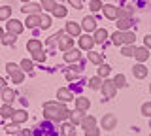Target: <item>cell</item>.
Returning <instances> with one entry per match:
<instances>
[{"label": "cell", "mask_w": 151, "mask_h": 136, "mask_svg": "<svg viewBox=\"0 0 151 136\" xmlns=\"http://www.w3.org/2000/svg\"><path fill=\"white\" fill-rule=\"evenodd\" d=\"M70 114L72 112L66 108L64 102H45L44 104V115H45V119H49V121H55V123H60V121H66V119H70Z\"/></svg>", "instance_id": "6da1fadb"}, {"label": "cell", "mask_w": 151, "mask_h": 136, "mask_svg": "<svg viewBox=\"0 0 151 136\" xmlns=\"http://www.w3.org/2000/svg\"><path fill=\"white\" fill-rule=\"evenodd\" d=\"M6 29H8V34H13V36H19L25 29V25H23L19 19H8L6 23Z\"/></svg>", "instance_id": "7a4b0ae2"}, {"label": "cell", "mask_w": 151, "mask_h": 136, "mask_svg": "<svg viewBox=\"0 0 151 136\" xmlns=\"http://www.w3.org/2000/svg\"><path fill=\"white\" fill-rule=\"evenodd\" d=\"M102 12H104V17H106V19H119L121 17V8L113 6V4L102 6Z\"/></svg>", "instance_id": "3957f363"}, {"label": "cell", "mask_w": 151, "mask_h": 136, "mask_svg": "<svg viewBox=\"0 0 151 136\" xmlns=\"http://www.w3.org/2000/svg\"><path fill=\"white\" fill-rule=\"evenodd\" d=\"M100 91L104 93V96H106V98H113V96H115L117 87H115V83H113V79H104Z\"/></svg>", "instance_id": "277c9868"}, {"label": "cell", "mask_w": 151, "mask_h": 136, "mask_svg": "<svg viewBox=\"0 0 151 136\" xmlns=\"http://www.w3.org/2000/svg\"><path fill=\"white\" fill-rule=\"evenodd\" d=\"M78 45H79V49H83V51H93L94 38H93V36H89V34H83V36H79V38H78Z\"/></svg>", "instance_id": "5b68a950"}, {"label": "cell", "mask_w": 151, "mask_h": 136, "mask_svg": "<svg viewBox=\"0 0 151 136\" xmlns=\"http://www.w3.org/2000/svg\"><path fill=\"white\" fill-rule=\"evenodd\" d=\"M81 25H78L76 21H68L66 23V34H70L72 38H79V34H81Z\"/></svg>", "instance_id": "8992f818"}, {"label": "cell", "mask_w": 151, "mask_h": 136, "mask_svg": "<svg viewBox=\"0 0 151 136\" xmlns=\"http://www.w3.org/2000/svg\"><path fill=\"white\" fill-rule=\"evenodd\" d=\"M102 129H106V130H113L115 129V125H117V117L113 115V114H106L102 117Z\"/></svg>", "instance_id": "52a82bcc"}, {"label": "cell", "mask_w": 151, "mask_h": 136, "mask_svg": "<svg viewBox=\"0 0 151 136\" xmlns=\"http://www.w3.org/2000/svg\"><path fill=\"white\" fill-rule=\"evenodd\" d=\"M72 47H74V38L70 34H64L59 42V49L63 51V53H66V51H70Z\"/></svg>", "instance_id": "ba28073f"}, {"label": "cell", "mask_w": 151, "mask_h": 136, "mask_svg": "<svg viewBox=\"0 0 151 136\" xmlns=\"http://www.w3.org/2000/svg\"><path fill=\"white\" fill-rule=\"evenodd\" d=\"M81 29H83V30H87V32L96 30V19H94L93 15L83 17V21H81Z\"/></svg>", "instance_id": "9c48e42d"}, {"label": "cell", "mask_w": 151, "mask_h": 136, "mask_svg": "<svg viewBox=\"0 0 151 136\" xmlns=\"http://www.w3.org/2000/svg\"><path fill=\"white\" fill-rule=\"evenodd\" d=\"M40 10H44V8H42V4H34V2H27L25 6L21 8V12H23V13H28V15L40 13Z\"/></svg>", "instance_id": "30bf717a"}, {"label": "cell", "mask_w": 151, "mask_h": 136, "mask_svg": "<svg viewBox=\"0 0 151 136\" xmlns=\"http://www.w3.org/2000/svg\"><path fill=\"white\" fill-rule=\"evenodd\" d=\"M132 74H134V78H138V79H144L145 76H147V68H145L142 63H136L134 66H132Z\"/></svg>", "instance_id": "8fae6325"}, {"label": "cell", "mask_w": 151, "mask_h": 136, "mask_svg": "<svg viewBox=\"0 0 151 136\" xmlns=\"http://www.w3.org/2000/svg\"><path fill=\"white\" fill-rule=\"evenodd\" d=\"M134 25V21H132V17H119V19H117V29L119 30H129L130 27Z\"/></svg>", "instance_id": "7c38bea8"}, {"label": "cell", "mask_w": 151, "mask_h": 136, "mask_svg": "<svg viewBox=\"0 0 151 136\" xmlns=\"http://www.w3.org/2000/svg\"><path fill=\"white\" fill-rule=\"evenodd\" d=\"M40 23H42V15H40V13H34V15L27 17L25 25L28 27V29H36V27H40Z\"/></svg>", "instance_id": "4fadbf2b"}, {"label": "cell", "mask_w": 151, "mask_h": 136, "mask_svg": "<svg viewBox=\"0 0 151 136\" xmlns=\"http://www.w3.org/2000/svg\"><path fill=\"white\" fill-rule=\"evenodd\" d=\"M79 57H81V53H79V49H70L66 51V53L63 55V59L66 60V63H76V60H79Z\"/></svg>", "instance_id": "5bb4252c"}, {"label": "cell", "mask_w": 151, "mask_h": 136, "mask_svg": "<svg viewBox=\"0 0 151 136\" xmlns=\"http://www.w3.org/2000/svg\"><path fill=\"white\" fill-rule=\"evenodd\" d=\"M57 98H59V102H70V100H74V96H72V93L68 91V89H63L60 87L59 91H57Z\"/></svg>", "instance_id": "9a60e30c"}, {"label": "cell", "mask_w": 151, "mask_h": 136, "mask_svg": "<svg viewBox=\"0 0 151 136\" xmlns=\"http://www.w3.org/2000/svg\"><path fill=\"white\" fill-rule=\"evenodd\" d=\"M83 117H85V112H81V110H74L72 114H70V123L78 127V125H81Z\"/></svg>", "instance_id": "2e32d148"}, {"label": "cell", "mask_w": 151, "mask_h": 136, "mask_svg": "<svg viewBox=\"0 0 151 136\" xmlns=\"http://www.w3.org/2000/svg\"><path fill=\"white\" fill-rule=\"evenodd\" d=\"M134 57H136L138 63H144V60L149 59V49L145 47V45H144V47H138V49L134 51Z\"/></svg>", "instance_id": "e0dca14e"}, {"label": "cell", "mask_w": 151, "mask_h": 136, "mask_svg": "<svg viewBox=\"0 0 151 136\" xmlns=\"http://www.w3.org/2000/svg\"><path fill=\"white\" fill-rule=\"evenodd\" d=\"M89 108H91V100L85 96H79L76 98V110H81V112H87Z\"/></svg>", "instance_id": "ac0fdd59"}, {"label": "cell", "mask_w": 151, "mask_h": 136, "mask_svg": "<svg viewBox=\"0 0 151 136\" xmlns=\"http://www.w3.org/2000/svg\"><path fill=\"white\" fill-rule=\"evenodd\" d=\"M93 38H94V44H104L106 38H108V30L106 29H96Z\"/></svg>", "instance_id": "d6986e66"}, {"label": "cell", "mask_w": 151, "mask_h": 136, "mask_svg": "<svg viewBox=\"0 0 151 136\" xmlns=\"http://www.w3.org/2000/svg\"><path fill=\"white\" fill-rule=\"evenodd\" d=\"M27 49L30 51V53H36V51H42V42H40V40H36V38L28 40V42H27Z\"/></svg>", "instance_id": "ffe728a7"}, {"label": "cell", "mask_w": 151, "mask_h": 136, "mask_svg": "<svg viewBox=\"0 0 151 136\" xmlns=\"http://www.w3.org/2000/svg\"><path fill=\"white\" fill-rule=\"evenodd\" d=\"M60 136H76V125H72V123H63Z\"/></svg>", "instance_id": "44dd1931"}, {"label": "cell", "mask_w": 151, "mask_h": 136, "mask_svg": "<svg viewBox=\"0 0 151 136\" xmlns=\"http://www.w3.org/2000/svg\"><path fill=\"white\" fill-rule=\"evenodd\" d=\"M2 98H4V102H6V104H12L13 100H15V91H13V89H2Z\"/></svg>", "instance_id": "7402d4cb"}, {"label": "cell", "mask_w": 151, "mask_h": 136, "mask_svg": "<svg viewBox=\"0 0 151 136\" xmlns=\"http://www.w3.org/2000/svg\"><path fill=\"white\" fill-rule=\"evenodd\" d=\"M28 119V114L25 110H15V114H13V121H15V123H25V121Z\"/></svg>", "instance_id": "603a6c76"}, {"label": "cell", "mask_w": 151, "mask_h": 136, "mask_svg": "<svg viewBox=\"0 0 151 136\" xmlns=\"http://www.w3.org/2000/svg\"><path fill=\"white\" fill-rule=\"evenodd\" d=\"M81 127H83L85 130H87V129H93V127H96V119H94L93 115H85L83 121H81Z\"/></svg>", "instance_id": "cb8c5ba5"}, {"label": "cell", "mask_w": 151, "mask_h": 136, "mask_svg": "<svg viewBox=\"0 0 151 136\" xmlns=\"http://www.w3.org/2000/svg\"><path fill=\"white\" fill-rule=\"evenodd\" d=\"M64 36V32L63 30H59L57 34H53L49 40H47V47H53V45H59V42H60V38Z\"/></svg>", "instance_id": "d4e9b609"}, {"label": "cell", "mask_w": 151, "mask_h": 136, "mask_svg": "<svg viewBox=\"0 0 151 136\" xmlns=\"http://www.w3.org/2000/svg\"><path fill=\"white\" fill-rule=\"evenodd\" d=\"M134 40H136L134 32H129V30L123 32V45H132V44H134Z\"/></svg>", "instance_id": "484cf974"}, {"label": "cell", "mask_w": 151, "mask_h": 136, "mask_svg": "<svg viewBox=\"0 0 151 136\" xmlns=\"http://www.w3.org/2000/svg\"><path fill=\"white\" fill-rule=\"evenodd\" d=\"M0 114H2L4 119H8V117H13V114H15V110L12 108V104H4L2 108H0Z\"/></svg>", "instance_id": "4316f807"}, {"label": "cell", "mask_w": 151, "mask_h": 136, "mask_svg": "<svg viewBox=\"0 0 151 136\" xmlns=\"http://www.w3.org/2000/svg\"><path fill=\"white\" fill-rule=\"evenodd\" d=\"M102 78L100 76H94V78H91L89 79V87L93 89V91H96V89H102Z\"/></svg>", "instance_id": "83f0119b"}, {"label": "cell", "mask_w": 151, "mask_h": 136, "mask_svg": "<svg viewBox=\"0 0 151 136\" xmlns=\"http://www.w3.org/2000/svg\"><path fill=\"white\" fill-rule=\"evenodd\" d=\"M51 13H53L55 17H59V19H63V17H66V13H68V10H66L64 6H60V4H57V6L53 8V12H51Z\"/></svg>", "instance_id": "f1b7e54d"}, {"label": "cell", "mask_w": 151, "mask_h": 136, "mask_svg": "<svg viewBox=\"0 0 151 136\" xmlns=\"http://www.w3.org/2000/svg\"><path fill=\"white\" fill-rule=\"evenodd\" d=\"M89 60H91L93 64H102L104 63V55L96 53V51H91V53H89Z\"/></svg>", "instance_id": "f546056e"}, {"label": "cell", "mask_w": 151, "mask_h": 136, "mask_svg": "<svg viewBox=\"0 0 151 136\" xmlns=\"http://www.w3.org/2000/svg\"><path fill=\"white\" fill-rule=\"evenodd\" d=\"M110 72H111V66H110V64H106V63H102L100 68H98V76H100V78H108V76H110Z\"/></svg>", "instance_id": "4dcf8cb0"}, {"label": "cell", "mask_w": 151, "mask_h": 136, "mask_svg": "<svg viewBox=\"0 0 151 136\" xmlns=\"http://www.w3.org/2000/svg\"><path fill=\"white\" fill-rule=\"evenodd\" d=\"M19 66H21V70H23V72H32L34 64H32V60H30V59H23Z\"/></svg>", "instance_id": "1f68e13d"}, {"label": "cell", "mask_w": 151, "mask_h": 136, "mask_svg": "<svg viewBox=\"0 0 151 136\" xmlns=\"http://www.w3.org/2000/svg\"><path fill=\"white\" fill-rule=\"evenodd\" d=\"M113 83H115V87H127V78L123 76V74H117L115 78H113Z\"/></svg>", "instance_id": "d6a6232c"}, {"label": "cell", "mask_w": 151, "mask_h": 136, "mask_svg": "<svg viewBox=\"0 0 151 136\" xmlns=\"http://www.w3.org/2000/svg\"><path fill=\"white\" fill-rule=\"evenodd\" d=\"M9 15H12V8H9V6H2V8H0V21L9 19Z\"/></svg>", "instance_id": "836d02e7"}, {"label": "cell", "mask_w": 151, "mask_h": 136, "mask_svg": "<svg viewBox=\"0 0 151 136\" xmlns=\"http://www.w3.org/2000/svg\"><path fill=\"white\" fill-rule=\"evenodd\" d=\"M111 42L115 45H123V30H117L111 34Z\"/></svg>", "instance_id": "e575fe53"}, {"label": "cell", "mask_w": 151, "mask_h": 136, "mask_svg": "<svg viewBox=\"0 0 151 136\" xmlns=\"http://www.w3.org/2000/svg\"><path fill=\"white\" fill-rule=\"evenodd\" d=\"M23 79H25V72H23V70H17L15 74H12V81L13 83H23Z\"/></svg>", "instance_id": "d590c367"}, {"label": "cell", "mask_w": 151, "mask_h": 136, "mask_svg": "<svg viewBox=\"0 0 151 136\" xmlns=\"http://www.w3.org/2000/svg\"><path fill=\"white\" fill-rule=\"evenodd\" d=\"M79 70H81V68H76V66H72V70H68V72H66V79H68V81H74V79L78 78Z\"/></svg>", "instance_id": "8d00e7d4"}, {"label": "cell", "mask_w": 151, "mask_h": 136, "mask_svg": "<svg viewBox=\"0 0 151 136\" xmlns=\"http://www.w3.org/2000/svg\"><path fill=\"white\" fill-rule=\"evenodd\" d=\"M4 129H6L8 134H15V132H19V130H21V129H19V123H15V121H13V123H9V125H6Z\"/></svg>", "instance_id": "74e56055"}, {"label": "cell", "mask_w": 151, "mask_h": 136, "mask_svg": "<svg viewBox=\"0 0 151 136\" xmlns=\"http://www.w3.org/2000/svg\"><path fill=\"white\" fill-rule=\"evenodd\" d=\"M134 51H136V47H134V45H123L121 53L125 55V57H134Z\"/></svg>", "instance_id": "f35d334b"}, {"label": "cell", "mask_w": 151, "mask_h": 136, "mask_svg": "<svg viewBox=\"0 0 151 136\" xmlns=\"http://www.w3.org/2000/svg\"><path fill=\"white\" fill-rule=\"evenodd\" d=\"M57 6L55 0H42V8H44L45 12H53V8Z\"/></svg>", "instance_id": "ab89813d"}, {"label": "cell", "mask_w": 151, "mask_h": 136, "mask_svg": "<svg viewBox=\"0 0 151 136\" xmlns=\"http://www.w3.org/2000/svg\"><path fill=\"white\" fill-rule=\"evenodd\" d=\"M89 8H91V12H100L102 10V2L100 0H91V4H89Z\"/></svg>", "instance_id": "60d3db41"}, {"label": "cell", "mask_w": 151, "mask_h": 136, "mask_svg": "<svg viewBox=\"0 0 151 136\" xmlns=\"http://www.w3.org/2000/svg\"><path fill=\"white\" fill-rule=\"evenodd\" d=\"M15 40H17V36H13V34H6L2 38V44H6V45H13L15 44Z\"/></svg>", "instance_id": "b9f144b4"}, {"label": "cell", "mask_w": 151, "mask_h": 136, "mask_svg": "<svg viewBox=\"0 0 151 136\" xmlns=\"http://www.w3.org/2000/svg\"><path fill=\"white\" fill-rule=\"evenodd\" d=\"M17 70H21V66H17L15 63H8V64H6V72L9 74V76H12V74H15Z\"/></svg>", "instance_id": "7bdbcfd3"}, {"label": "cell", "mask_w": 151, "mask_h": 136, "mask_svg": "<svg viewBox=\"0 0 151 136\" xmlns=\"http://www.w3.org/2000/svg\"><path fill=\"white\" fill-rule=\"evenodd\" d=\"M142 115L151 117V102H144L142 104Z\"/></svg>", "instance_id": "ee69618b"}, {"label": "cell", "mask_w": 151, "mask_h": 136, "mask_svg": "<svg viewBox=\"0 0 151 136\" xmlns=\"http://www.w3.org/2000/svg\"><path fill=\"white\" fill-rule=\"evenodd\" d=\"M132 13H134V8H132V6H125L121 10V17H132Z\"/></svg>", "instance_id": "f6af8a7d"}, {"label": "cell", "mask_w": 151, "mask_h": 136, "mask_svg": "<svg viewBox=\"0 0 151 136\" xmlns=\"http://www.w3.org/2000/svg\"><path fill=\"white\" fill-rule=\"evenodd\" d=\"M40 27H42V29H49V27H51V17H49V15H42Z\"/></svg>", "instance_id": "bcb514c9"}, {"label": "cell", "mask_w": 151, "mask_h": 136, "mask_svg": "<svg viewBox=\"0 0 151 136\" xmlns=\"http://www.w3.org/2000/svg\"><path fill=\"white\" fill-rule=\"evenodd\" d=\"M32 59L38 60V63H44V60H45V53H44V51H36V53H32Z\"/></svg>", "instance_id": "7dc6e473"}, {"label": "cell", "mask_w": 151, "mask_h": 136, "mask_svg": "<svg viewBox=\"0 0 151 136\" xmlns=\"http://www.w3.org/2000/svg\"><path fill=\"white\" fill-rule=\"evenodd\" d=\"M98 134H100V129H96V127L85 130V136H98Z\"/></svg>", "instance_id": "c3c4849f"}, {"label": "cell", "mask_w": 151, "mask_h": 136, "mask_svg": "<svg viewBox=\"0 0 151 136\" xmlns=\"http://www.w3.org/2000/svg\"><path fill=\"white\" fill-rule=\"evenodd\" d=\"M70 6H74L76 10H79V8H81V0H70Z\"/></svg>", "instance_id": "681fc988"}, {"label": "cell", "mask_w": 151, "mask_h": 136, "mask_svg": "<svg viewBox=\"0 0 151 136\" xmlns=\"http://www.w3.org/2000/svg\"><path fill=\"white\" fill-rule=\"evenodd\" d=\"M144 44H145V47H147V49H151V34H147L144 38Z\"/></svg>", "instance_id": "f907efd6"}, {"label": "cell", "mask_w": 151, "mask_h": 136, "mask_svg": "<svg viewBox=\"0 0 151 136\" xmlns=\"http://www.w3.org/2000/svg\"><path fill=\"white\" fill-rule=\"evenodd\" d=\"M21 136H32V130H28V129L21 130Z\"/></svg>", "instance_id": "816d5d0a"}, {"label": "cell", "mask_w": 151, "mask_h": 136, "mask_svg": "<svg viewBox=\"0 0 151 136\" xmlns=\"http://www.w3.org/2000/svg\"><path fill=\"white\" fill-rule=\"evenodd\" d=\"M2 89H6V79L0 78V91H2Z\"/></svg>", "instance_id": "f5cc1de1"}, {"label": "cell", "mask_w": 151, "mask_h": 136, "mask_svg": "<svg viewBox=\"0 0 151 136\" xmlns=\"http://www.w3.org/2000/svg\"><path fill=\"white\" fill-rule=\"evenodd\" d=\"M4 36H6V34H4V30H2V27H0V40H2V38H4Z\"/></svg>", "instance_id": "db71d44e"}, {"label": "cell", "mask_w": 151, "mask_h": 136, "mask_svg": "<svg viewBox=\"0 0 151 136\" xmlns=\"http://www.w3.org/2000/svg\"><path fill=\"white\" fill-rule=\"evenodd\" d=\"M21 2H25V4H27V2H30V0H21Z\"/></svg>", "instance_id": "11a10c76"}, {"label": "cell", "mask_w": 151, "mask_h": 136, "mask_svg": "<svg viewBox=\"0 0 151 136\" xmlns=\"http://www.w3.org/2000/svg\"><path fill=\"white\" fill-rule=\"evenodd\" d=\"M149 129H151V119H149Z\"/></svg>", "instance_id": "9f6ffc18"}, {"label": "cell", "mask_w": 151, "mask_h": 136, "mask_svg": "<svg viewBox=\"0 0 151 136\" xmlns=\"http://www.w3.org/2000/svg\"><path fill=\"white\" fill-rule=\"evenodd\" d=\"M149 93H151V85H149Z\"/></svg>", "instance_id": "6f0895ef"}]
</instances>
